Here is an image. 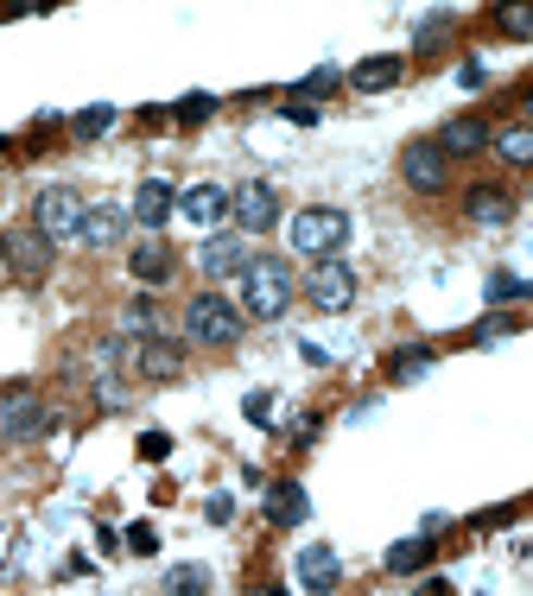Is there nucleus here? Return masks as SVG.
I'll use <instances>...</instances> for the list:
<instances>
[{
    "label": "nucleus",
    "instance_id": "bb28decb",
    "mask_svg": "<svg viewBox=\"0 0 533 596\" xmlns=\"http://www.w3.org/2000/svg\"><path fill=\"white\" fill-rule=\"evenodd\" d=\"M165 591H210V571L203 564H178V571H165Z\"/></svg>",
    "mask_w": 533,
    "mask_h": 596
},
{
    "label": "nucleus",
    "instance_id": "c756f323",
    "mask_svg": "<svg viewBox=\"0 0 533 596\" xmlns=\"http://www.w3.org/2000/svg\"><path fill=\"white\" fill-rule=\"evenodd\" d=\"M495 336H515V318H483V324L470 331V343H495Z\"/></svg>",
    "mask_w": 533,
    "mask_h": 596
},
{
    "label": "nucleus",
    "instance_id": "4be33fe9",
    "mask_svg": "<svg viewBox=\"0 0 533 596\" xmlns=\"http://www.w3.org/2000/svg\"><path fill=\"white\" fill-rule=\"evenodd\" d=\"M489 147L508 159V165H533V121L528 127H501V134H489Z\"/></svg>",
    "mask_w": 533,
    "mask_h": 596
},
{
    "label": "nucleus",
    "instance_id": "72a5a7b5",
    "mask_svg": "<svg viewBox=\"0 0 533 596\" xmlns=\"http://www.w3.org/2000/svg\"><path fill=\"white\" fill-rule=\"evenodd\" d=\"M26 13H51V0H7V20H26Z\"/></svg>",
    "mask_w": 533,
    "mask_h": 596
},
{
    "label": "nucleus",
    "instance_id": "412c9836",
    "mask_svg": "<svg viewBox=\"0 0 533 596\" xmlns=\"http://www.w3.org/2000/svg\"><path fill=\"white\" fill-rule=\"evenodd\" d=\"M400 76H407V64H400V58H362V64L349 71V83H356V89H394Z\"/></svg>",
    "mask_w": 533,
    "mask_h": 596
},
{
    "label": "nucleus",
    "instance_id": "5701e85b",
    "mask_svg": "<svg viewBox=\"0 0 533 596\" xmlns=\"http://www.w3.org/2000/svg\"><path fill=\"white\" fill-rule=\"evenodd\" d=\"M489 20H495L508 38H533V0H495Z\"/></svg>",
    "mask_w": 533,
    "mask_h": 596
},
{
    "label": "nucleus",
    "instance_id": "423d86ee",
    "mask_svg": "<svg viewBox=\"0 0 533 596\" xmlns=\"http://www.w3.org/2000/svg\"><path fill=\"white\" fill-rule=\"evenodd\" d=\"M400 178H407L419 197H438V190L451 185V152L438 147V140H413V147L400 152Z\"/></svg>",
    "mask_w": 533,
    "mask_h": 596
},
{
    "label": "nucleus",
    "instance_id": "7ed1b4c3",
    "mask_svg": "<svg viewBox=\"0 0 533 596\" xmlns=\"http://www.w3.org/2000/svg\"><path fill=\"white\" fill-rule=\"evenodd\" d=\"M286 241H293V254L324 261V254H337L343 241H349V216H343V210H299V216L286 223Z\"/></svg>",
    "mask_w": 533,
    "mask_h": 596
},
{
    "label": "nucleus",
    "instance_id": "f3484780",
    "mask_svg": "<svg viewBox=\"0 0 533 596\" xmlns=\"http://www.w3.org/2000/svg\"><path fill=\"white\" fill-rule=\"evenodd\" d=\"M172 210H178V190L165 185V178H147V185L134 190V223L140 228H159Z\"/></svg>",
    "mask_w": 533,
    "mask_h": 596
},
{
    "label": "nucleus",
    "instance_id": "0eeeda50",
    "mask_svg": "<svg viewBox=\"0 0 533 596\" xmlns=\"http://www.w3.org/2000/svg\"><path fill=\"white\" fill-rule=\"evenodd\" d=\"M83 210H89V203H83L76 190H45V197L33 203V223L45 228L51 241H76V228H83Z\"/></svg>",
    "mask_w": 533,
    "mask_h": 596
},
{
    "label": "nucleus",
    "instance_id": "9d476101",
    "mask_svg": "<svg viewBox=\"0 0 533 596\" xmlns=\"http://www.w3.org/2000/svg\"><path fill=\"white\" fill-rule=\"evenodd\" d=\"M255 261L248 254V241L241 235H210L203 241V254H197V266H203V280H241V266Z\"/></svg>",
    "mask_w": 533,
    "mask_h": 596
},
{
    "label": "nucleus",
    "instance_id": "6e6552de",
    "mask_svg": "<svg viewBox=\"0 0 533 596\" xmlns=\"http://www.w3.org/2000/svg\"><path fill=\"white\" fill-rule=\"evenodd\" d=\"M228 210H235V223L248 228V235H266V228H280V197H273V185H235V197H228Z\"/></svg>",
    "mask_w": 533,
    "mask_h": 596
},
{
    "label": "nucleus",
    "instance_id": "dca6fc26",
    "mask_svg": "<svg viewBox=\"0 0 533 596\" xmlns=\"http://www.w3.org/2000/svg\"><path fill=\"white\" fill-rule=\"evenodd\" d=\"M293 571H299L305 591H337V584H343V559L331 552V546H305Z\"/></svg>",
    "mask_w": 533,
    "mask_h": 596
},
{
    "label": "nucleus",
    "instance_id": "e433bc0d",
    "mask_svg": "<svg viewBox=\"0 0 533 596\" xmlns=\"http://www.w3.org/2000/svg\"><path fill=\"white\" fill-rule=\"evenodd\" d=\"M528 121H533V89H528Z\"/></svg>",
    "mask_w": 533,
    "mask_h": 596
},
{
    "label": "nucleus",
    "instance_id": "6ab92c4d",
    "mask_svg": "<svg viewBox=\"0 0 533 596\" xmlns=\"http://www.w3.org/2000/svg\"><path fill=\"white\" fill-rule=\"evenodd\" d=\"M305 514H311V501H305L299 483H273L266 488V521L273 526H299Z\"/></svg>",
    "mask_w": 533,
    "mask_h": 596
},
{
    "label": "nucleus",
    "instance_id": "f8f14e48",
    "mask_svg": "<svg viewBox=\"0 0 533 596\" xmlns=\"http://www.w3.org/2000/svg\"><path fill=\"white\" fill-rule=\"evenodd\" d=\"M463 216H470L476 228H501L508 216H515V197H508L501 185H470L463 190Z\"/></svg>",
    "mask_w": 533,
    "mask_h": 596
},
{
    "label": "nucleus",
    "instance_id": "a211bd4d",
    "mask_svg": "<svg viewBox=\"0 0 533 596\" xmlns=\"http://www.w3.org/2000/svg\"><path fill=\"white\" fill-rule=\"evenodd\" d=\"M127 266H134V280H140V286H165V280L178 273V261H172V248H165V241H140V248L127 254Z\"/></svg>",
    "mask_w": 533,
    "mask_h": 596
},
{
    "label": "nucleus",
    "instance_id": "f704fd0d",
    "mask_svg": "<svg viewBox=\"0 0 533 596\" xmlns=\"http://www.w3.org/2000/svg\"><path fill=\"white\" fill-rule=\"evenodd\" d=\"M127 546H134V552H159V533H152V526H134Z\"/></svg>",
    "mask_w": 533,
    "mask_h": 596
},
{
    "label": "nucleus",
    "instance_id": "1a4fd4ad",
    "mask_svg": "<svg viewBox=\"0 0 533 596\" xmlns=\"http://www.w3.org/2000/svg\"><path fill=\"white\" fill-rule=\"evenodd\" d=\"M45 425H51V412H45V400H38V394H26V387H20V394H7V400H0V432H7L13 445L38 438Z\"/></svg>",
    "mask_w": 533,
    "mask_h": 596
},
{
    "label": "nucleus",
    "instance_id": "a878e982",
    "mask_svg": "<svg viewBox=\"0 0 533 596\" xmlns=\"http://www.w3.org/2000/svg\"><path fill=\"white\" fill-rule=\"evenodd\" d=\"M121 331H127V336H152V331H159V311H152V298H134V305L121 311Z\"/></svg>",
    "mask_w": 533,
    "mask_h": 596
},
{
    "label": "nucleus",
    "instance_id": "2eb2a0df",
    "mask_svg": "<svg viewBox=\"0 0 533 596\" xmlns=\"http://www.w3.org/2000/svg\"><path fill=\"white\" fill-rule=\"evenodd\" d=\"M134 374H147V381H178V374H185L178 343H159V336H147V343L134 349Z\"/></svg>",
    "mask_w": 533,
    "mask_h": 596
},
{
    "label": "nucleus",
    "instance_id": "4c0bfd02",
    "mask_svg": "<svg viewBox=\"0 0 533 596\" xmlns=\"http://www.w3.org/2000/svg\"><path fill=\"white\" fill-rule=\"evenodd\" d=\"M0 152H7V140H0Z\"/></svg>",
    "mask_w": 533,
    "mask_h": 596
},
{
    "label": "nucleus",
    "instance_id": "2f4dec72",
    "mask_svg": "<svg viewBox=\"0 0 533 596\" xmlns=\"http://www.w3.org/2000/svg\"><path fill=\"white\" fill-rule=\"evenodd\" d=\"M248 419L255 425H273V394H248Z\"/></svg>",
    "mask_w": 533,
    "mask_h": 596
},
{
    "label": "nucleus",
    "instance_id": "b1692460",
    "mask_svg": "<svg viewBox=\"0 0 533 596\" xmlns=\"http://www.w3.org/2000/svg\"><path fill=\"white\" fill-rule=\"evenodd\" d=\"M425 369H432V349H425V343H413V349H400V356L387 362V374H394V381H419Z\"/></svg>",
    "mask_w": 533,
    "mask_h": 596
},
{
    "label": "nucleus",
    "instance_id": "39448f33",
    "mask_svg": "<svg viewBox=\"0 0 533 596\" xmlns=\"http://www.w3.org/2000/svg\"><path fill=\"white\" fill-rule=\"evenodd\" d=\"M305 298H311L324 318H343V311L356 305V273H349L337 254H324V261H311V273H305Z\"/></svg>",
    "mask_w": 533,
    "mask_h": 596
},
{
    "label": "nucleus",
    "instance_id": "ddd939ff",
    "mask_svg": "<svg viewBox=\"0 0 533 596\" xmlns=\"http://www.w3.org/2000/svg\"><path fill=\"white\" fill-rule=\"evenodd\" d=\"M228 210V190L223 185H190L185 197H178V216H185L190 228H216Z\"/></svg>",
    "mask_w": 533,
    "mask_h": 596
},
{
    "label": "nucleus",
    "instance_id": "cd10ccee",
    "mask_svg": "<svg viewBox=\"0 0 533 596\" xmlns=\"http://www.w3.org/2000/svg\"><path fill=\"white\" fill-rule=\"evenodd\" d=\"M501 298H533L528 280H515V273H495L489 280V305H501Z\"/></svg>",
    "mask_w": 533,
    "mask_h": 596
},
{
    "label": "nucleus",
    "instance_id": "f03ea898",
    "mask_svg": "<svg viewBox=\"0 0 533 596\" xmlns=\"http://www.w3.org/2000/svg\"><path fill=\"white\" fill-rule=\"evenodd\" d=\"M241 305L235 298H223V293H197L185 305V336L190 343H203V349H228L235 336H241Z\"/></svg>",
    "mask_w": 533,
    "mask_h": 596
},
{
    "label": "nucleus",
    "instance_id": "c9c22d12",
    "mask_svg": "<svg viewBox=\"0 0 533 596\" xmlns=\"http://www.w3.org/2000/svg\"><path fill=\"white\" fill-rule=\"evenodd\" d=\"M140 450H147V457H165V450H172V438H165V432H147V438H140Z\"/></svg>",
    "mask_w": 533,
    "mask_h": 596
},
{
    "label": "nucleus",
    "instance_id": "7c9ffc66",
    "mask_svg": "<svg viewBox=\"0 0 533 596\" xmlns=\"http://www.w3.org/2000/svg\"><path fill=\"white\" fill-rule=\"evenodd\" d=\"M337 83H343V76L331 71V64H324V71H311V76H305V96H331Z\"/></svg>",
    "mask_w": 533,
    "mask_h": 596
},
{
    "label": "nucleus",
    "instance_id": "473e14b6",
    "mask_svg": "<svg viewBox=\"0 0 533 596\" xmlns=\"http://www.w3.org/2000/svg\"><path fill=\"white\" fill-rule=\"evenodd\" d=\"M445 33H451V20H445V13H438V20H425V26H419V51H425V45H438Z\"/></svg>",
    "mask_w": 533,
    "mask_h": 596
},
{
    "label": "nucleus",
    "instance_id": "aec40b11",
    "mask_svg": "<svg viewBox=\"0 0 533 596\" xmlns=\"http://www.w3.org/2000/svg\"><path fill=\"white\" fill-rule=\"evenodd\" d=\"M425 559H432V533H419V539H400V546H387V571L394 578H413V571H425Z\"/></svg>",
    "mask_w": 533,
    "mask_h": 596
},
{
    "label": "nucleus",
    "instance_id": "393cba45",
    "mask_svg": "<svg viewBox=\"0 0 533 596\" xmlns=\"http://www.w3.org/2000/svg\"><path fill=\"white\" fill-rule=\"evenodd\" d=\"M109 127H114V109H109V102H96V109H83V114L71 121L76 140H96V134H109Z\"/></svg>",
    "mask_w": 533,
    "mask_h": 596
},
{
    "label": "nucleus",
    "instance_id": "20e7f679",
    "mask_svg": "<svg viewBox=\"0 0 533 596\" xmlns=\"http://www.w3.org/2000/svg\"><path fill=\"white\" fill-rule=\"evenodd\" d=\"M51 235L38 223H26V228H13V235H0V261H7V273L20 280V286H38L45 273H51Z\"/></svg>",
    "mask_w": 533,
    "mask_h": 596
},
{
    "label": "nucleus",
    "instance_id": "c85d7f7f",
    "mask_svg": "<svg viewBox=\"0 0 533 596\" xmlns=\"http://www.w3.org/2000/svg\"><path fill=\"white\" fill-rule=\"evenodd\" d=\"M172 114H178V121H210V114H216V96H203V89H197V96H185Z\"/></svg>",
    "mask_w": 533,
    "mask_h": 596
},
{
    "label": "nucleus",
    "instance_id": "4468645a",
    "mask_svg": "<svg viewBox=\"0 0 533 596\" xmlns=\"http://www.w3.org/2000/svg\"><path fill=\"white\" fill-rule=\"evenodd\" d=\"M438 147L451 152V159H470V152H489V121H476V114H457L438 127Z\"/></svg>",
    "mask_w": 533,
    "mask_h": 596
},
{
    "label": "nucleus",
    "instance_id": "f257e3e1",
    "mask_svg": "<svg viewBox=\"0 0 533 596\" xmlns=\"http://www.w3.org/2000/svg\"><path fill=\"white\" fill-rule=\"evenodd\" d=\"M293 293H299V280H293V266L280 261V254H255V261L241 266V311L248 318H261V324L286 318Z\"/></svg>",
    "mask_w": 533,
    "mask_h": 596
},
{
    "label": "nucleus",
    "instance_id": "9b49d317",
    "mask_svg": "<svg viewBox=\"0 0 533 596\" xmlns=\"http://www.w3.org/2000/svg\"><path fill=\"white\" fill-rule=\"evenodd\" d=\"M121 235H127V210H114V203H89L83 210V228H76L83 248H121Z\"/></svg>",
    "mask_w": 533,
    "mask_h": 596
}]
</instances>
